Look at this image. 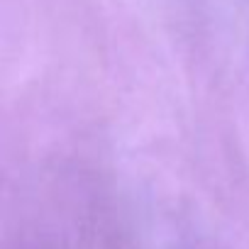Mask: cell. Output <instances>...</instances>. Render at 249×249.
Returning <instances> with one entry per match:
<instances>
[]
</instances>
